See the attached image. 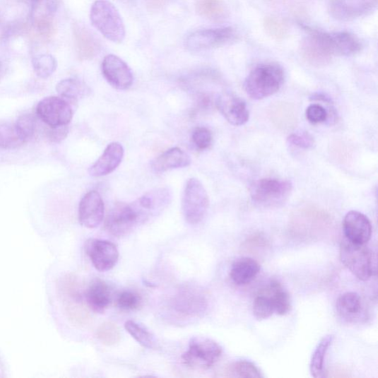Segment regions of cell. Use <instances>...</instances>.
Wrapping results in <instances>:
<instances>
[{
    "instance_id": "obj_1",
    "label": "cell",
    "mask_w": 378,
    "mask_h": 378,
    "mask_svg": "<svg viewBox=\"0 0 378 378\" xmlns=\"http://www.w3.org/2000/svg\"><path fill=\"white\" fill-rule=\"evenodd\" d=\"M284 80L285 73L280 65L261 64L246 78L244 88L252 100H261L277 93L283 86Z\"/></svg>"
},
{
    "instance_id": "obj_2",
    "label": "cell",
    "mask_w": 378,
    "mask_h": 378,
    "mask_svg": "<svg viewBox=\"0 0 378 378\" xmlns=\"http://www.w3.org/2000/svg\"><path fill=\"white\" fill-rule=\"evenodd\" d=\"M340 259L344 266L361 281H367L376 274V260L366 244L343 240L340 246Z\"/></svg>"
},
{
    "instance_id": "obj_3",
    "label": "cell",
    "mask_w": 378,
    "mask_h": 378,
    "mask_svg": "<svg viewBox=\"0 0 378 378\" xmlns=\"http://www.w3.org/2000/svg\"><path fill=\"white\" fill-rule=\"evenodd\" d=\"M90 20L107 40L117 43L124 40L126 33L122 16L108 0H96L91 8Z\"/></svg>"
},
{
    "instance_id": "obj_4",
    "label": "cell",
    "mask_w": 378,
    "mask_h": 378,
    "mask_svg": "<svg viewBox=\"0 0 378 378\" xmlns=\"http://www.w3.org/2000/svg\"><path fill=\"white\" fill-rule=\"evenodd\" d=\"M292 190L293 185L288 180L261 179L252 187V200L260 208H276L283 206L288 201Z\"/></svg>"
},
{
    "instance_id": "obj_5",
    "label": "cell",
    "mask_w": 378,
    "mask_h": 378,
    "mask_svg": "<svg viewBox=\"0 0 378 378\" xmlns=\"http://www.w3.org/2000/svg\"><path fill=\"white\" fill-rule=\"evenodd\" d=\"M148 219L149 217L136 201L129 204L117 203L109 212L105 227L112 236L122 237Z\"/></svg>"
},
{
    "instance_id": "obj_6",
    "label": "cell",
    "mask_w": 378,
    "mask_h": 378,
    "mask_svg": "<svg viewBox=\"0 0 378 378\" xmlns=\"http://www.w3.org/2000/svg\"><path fill=\"white\" fill-rule=\"evenodd\" d=\"M222 354L223 349L216 341L195 337L191 339L189 350L182 355V360L190 369L206 370L218 362Z\"/></svg>"
},
{
    "instance_id": "obj_7",
    "label": "cell",
    "mask_w": 378,
    "mask_h": 378,
    "mask_svg": "<svg viewBox=\"0 0 378 378\" xmlns=\"http://www.w3.org/2000/svg\"><path fill=\"white\" fill-rule=\"evenodd\" d=\"M209 206L208 193L199 179L190 178L186 184L182 210L186 221L191 225L200 223Z\"/></svg>"
},
{
    "instance_id": "obj_8",
    "label": "cell",
    "mask_w": 378,
    "mask_h": 378,
    "mask_svg": "<svg viewBox=\"0 0 378 378\" xmlns=\"http://www.w3.org/2000/svg\"><path fill=\"white\" fill-rule=\"evenodd\" d=\"M36 112L39 119L50 127L68 126L73 117L71 103L61 97L44 98L37 105Z\"/></svg>"
},
{
    "instance_id": "obj_9",
    "label": "cell",
    "mask_w": 378,
    "mask_h": 378,
    "mask_svg": "<svg viewBox=\"0 0 378 378\" xmlns=\"http://www.w3.org/2000/svg\"><path fill=\"white\" fill-rule=\"evenodd\" d=\"M236 37V32L231 27L200 30L188 37L186 46L191 52L206 51L225 45Z\"/></svg>"
},
{
    "instance_id": "obj_10",
    "label": "cell",
    "mask_w": 378,
    "mask_h": 378,
    "mask_svg": "<svg viewBox=\"0 0 378 378\" xmlns=\"http://www.w3.org/2000/svg\"><path fill=\"white\" fill-rule=\"evenodd\" d=\"M302 26L309 34L301 44L300 49L303 58L314 66H323L330 62L333 54L326 41L324 33L307 25Z\"/></svg>"
},
{
    "instance_id": "obj_11",
    "label": "cell",
    "mask_w": 378,
    "mask_h": 378,
    "mask_svg": "<svg viewBox=\"0 0 378 378\" xmlns=\"http://www.w3.org/2000/svg\"><path fill=\"white\" fill-rule=\"evenodd\" d=\"M378 0H329L328 11L338 21H353L372 13Z\"/></svg>"
},
{
    "instance_id": "obj_12",
    "label": "cell",
    "mask_w": 378,
    "mask_h": 378,
    "mask_svg": "<svg viewBox=\"0 0 378 378\" xmlns=\"http://www.w3.org/2000/svg\"><path fill=\"white\" fill-rule=\"evenodd\" d=\"M172 303L178 314L189 317L203 315L208 306L203 292L190 285L179 289Z\"/></svg>"
},
{
    "instance_id": "obj_13",
    "label": "cell",
    "mask_w": 378,
    "mask_h": 378,
    "mask_svg": "<svg viewBox=\"0 0 378 378\" xmlns=\"http://www.w3.org/2000/svg\"><path fill=\"white\" fill-rule=\"evenodd\" d=\"M85 251L93 266L101 272L110 271L119 261L117 245L107 240L90 239L86 242Z\"/></svg>"
},
{
    "instance_id": "obj_14",
    "label": "cell",
    "mask_w": 378,
    "mask_h": 378,
    "mask_svg": "<svg viewBox=\"0 0 378 378\" xmlns=\"http://www.w3.org/2000/svg\"><path fill=\"white\" fill-rule=\"evenodd\" d=\"M102 73L108 83L117 90H125L134 83V74L129 66L119 57L107 55L102 65Z\"/></svg>"
},
{
    "instance_id": "obj_15",
    "label": "cell",
    "mask_w": 378,
    "mask_h": 378,
    "mask_svg": "<svg viewBox=\"0 0 378 378\" xmlns=\"http://www.w3.org/2000/svg\"><path fill=\"white\" fill-rule=\"evenodd\" d=\"M216 106L226 121L234 126H242L249 120V111L240 97L225 92L216 100Z\"/></svg>"
},
{
    "instance_id": "obj_16",
    "label": "cell",
    "mask_w": 378,
    "mask_h": 378,
    "mask_svg": "<svg viewBox=\"0 0 378 378\" xmlns=\"http://www.w3.org/2000/svg\"><path fill=\"white\" fill-rule=\"evenodd\" d=\"M105 217V203L102 196L95 191L87 193L78 206V220L81 225L95 228L100 225Z\"/></svg>"
},
{
    "instance_id": "obj_17",
    "label": "cell",
    "mask_w": 378,
    "mask_h": 378,
    "mask_svg": "<svg viewBox=\"0 0 378 378\" xmlns=\"http://www.w3.org/2000/svg\"><path fill=\"white\" fill-rule=\"evenodd\" d=\"M343 228L345 237L352 242L367 244L370 240L372 227L364 213L356 211L348 212L344 217Z\"/></svg>"
},
{
    "instance_id": "obj_18",
    "label": "cell",
    "mask_w": 378,
    "mask_h": 378,
    "mask_svg": "<svg viewBox=\"0 0 378 378\" xmlns=\"http://www.w3.org/2000/svg\"><path fill=\"white\" fill-rule=\"evenodd\" d=\"M124 155V150L121 143H110L102 155L89 169V173L93 177H103L111 174L119 167Z\"/></svg>"
},
{
    "instance_id": "obj_19",
    "label": "cell",
    "mask_w": 378,
    "mask_h": 378,
    "mask_svg": "<svg viewBox=\"0 0 378 378\" xmlns=\"http://www.w3.org/2000/svg\"><path fill=\"white\" fill-rule=\"evenodd\" d=\"M325 36L333 56H351L362 48L360 40L347 31L325 32Z\"/></svg>"
},
{
    "instance_id": "obj_20",
    "label": "cell",
    "mask_w": 378,
    "mask_h": 378,
    "mask_svg": "<svg viewBox=\"0 0 378 378\" xmlns=\"http://www.w3.org/2000/svg\"><path fill=\"white\" fill-rule=\"evenodd\" d=\"M190 156L178 147L162 153L151 163L152 169L157 173L165 172L171 170L185 168L190 165Z\"/></svg>"
},
{
    "instance_id": "obj_21",
    "label": "cell",
    "mask_w": 378,
    "mask_h": 378,
    "mask_svg": "<svg viewBox=\"0 0 378 378\" xmlns=\"http://www.w3.org/2000/svg\"><path fill=\"white\" fill-rule=\"evenodd\" d=\"M73 31L78 58L81 60L93 59L100 52V42L84 25L75 24Z\"/></svg>"
},
{
    "instance_id": "obj_22",
    "label": "cell",
    "mask_w": 378,
    "mask_h": 378,
    "mask_svg": "<svg viewBox=\"0 0 378 378\" xmlns=\"http://www.w3.org/2000/svg\"><path fill=\"white\" fill-rule=\"evenodd\" d=\"M89 307L97 314H103L112 301L109 285L100 278H95L90 285L85 294Z\"/></svg>"
},
{
    "instance_id": "obj_23",
    "label": "cell",
    "mask_w": 378,
    "mask_h": 378,
    "mask_svg": "<svg viewBox=\"0 0 378 378\" xmlns=\"http://www.w3.org/2000/svg\"><path fill=\"white\" fill-rule=\"evenodd\" d=\"M259 263L250 257H242L237 259L230 271L233 283L239 286L251 283L260 271Z\"/></svg>"
},
{
    "instance_id": "obj_24",
    "label": "cell",
    "mask_w": 378,
    "mask_h": 378,
    "mask_svg": "<svg viewBox=\"0 0 378 378\" xmlns=\"http://www.w3.org/2000/svg\"><path fill=\"white\" fill-rule=\"evenodd\" d=\"M336 308L338 316L348 322H355L359 319L363 312L362 301L360 295L354 292L340 295Z\"/></svg>"
},
{
    "instance_id": "obj_25",
    "label": "cell",
    "mask_w": 378,
    "mask_h": 378,
    "mask_svg": "<svg viewBox=\"0 0 378 378\" xmlns=\"http://www.w3.org/2000/svg\"><path fill=\"white\" fill-rule=\"evenodd\" d=\"M260 292L265 293L271 301L274 314L279 316L287 315L291 310L292 305L288 292L277 280H272Z\"/></svg>"
},
{
    "instance_id": "obj_26",
    "label": "cell",
    "mask_w": 378,
    "mask_h": 378,
    "mask_svg": "<svg viewBox=\"0 0 378 378\" xmlns=\"http://www.w3.org/2000/svg\"><path fill=\"white\" fill-rule=\"evenodd\" d=\"M195 8L203 18L213 22L224 21L228 16L223 0H196Z\"/></svg>"
},
{
    "instance_id": "obj_27",
    "label": "cell",
    "mask_w": 378,
    "mask_h": 378,
    "mask_svg": "<svg viewBox=\"0 0 378 378\" xmlns=\"http://www.w3.org/2000/svg\"><path fill=\"white\" fill-rule=\"evenodd\" d=\"M334 336L327 335L318 343L317 347L311 358L309 371L311 375L316 378L324 377V359L329 348L331 346Z\"/></svg>"
},
{
    "instance_id": "obj_28",
    "label": "cell",
    "mask_w": 378,
    "mask_h": 378,
    "mask_svg": "<svg viewBox=\"0 0 378 378\" xmlns=\"http://www.w3.org/2000/svg\"><path fill=\"white\" fill-rule=\"evenodd\" d=\"M59 95L69 102L76 103L88 91L87 86L78 79L66 78L59 82L57 85Z\"/></svg>"
},
{
    "instance_id": "obj_29",
    "label": "cell",
    "mask_w": 378,
    "mask_h": 378,
    "mask_svg": "<svg viewBox=\"0 0 378 378\" xmlns=\"http://www.w3.org/2000/svg\"><path fill=\"white\" fill-rule=\"evenodd\" d=\"M125 329L141 346L149 349L156 348L155 336L142 324L134 321H128L125 323Z\"/></svg>"
},
{
    "instance_id": "obj_30",
    "label": "cell",
    "mask_w": 378,
    "mask_h": 378,
    "mask_svg": "<svg viewBox=\"0 0 378 378\" xmlns=\"http://www.w3.org/2000/svg\"><path fill=\"white\" fill-rule=\"evenodd\" d=\"M226 377H265L261 370L251 361L239 360L229 365L225 370Z\"/></svg>"
},
{
    "instance_id": "obj_31",
    "label": "cell",
    "mask_w": 378,
    "mask_h": 378,
    "mask_svg": "<svg viewBox=\"0 0 378 378\" xmlns=\"http://www.w3.org/2000/svg\"><path fill=\"white\" fill-rule=\"evenodd\" d=\"M35 72L41 78L46 79L52 76L57 69V61L51 54L37 55L32 60Z\"/></svg>"
},
{
    "instance_id": "obj_32",
    "label": "cell",
    "mask_w": 378,
    "mask_h": 378,
    "mask_svg": "<svg viewBox=\"0 0 378 378\" xmlns=\"http://www.w3.org/2000/svg\"><path fill=\"white\" fill-rule=\"evenodd\" d=\"M96 336L106 346H112L120 341L122 333L117 324L105 322L98 328Z\"/></svg>"
},
{
    "instance_id": "obj_33",
    "label": "cell",
    "mask_w": 378,
    "mask_h": 378,
    "mask_svg": "<svg viewBox=\"0 0 378 378\" xmlns=\"http://www.w3.org/2000/svg\"><path fill=\"white\" fill-rule=\"evenodd\" d=\"M16 129L24 143L35 136L37 130V119L31 114H25L16 122Z\"/></svg>"
},
{
    "instance_id": "obj_34",
    "label": "cell",
    "mask_w": 378,
    "mask_h": 378,
    "mask_svg": "<svg viewBox=\"0 0 378 378\" xmlns=\"http://www.w3.org/2000/svg\"><path fill=\"white\" fill-rule=\"evenodd\" d=\"M24 144L20 138L15 124L0 125V148L15 149Z\"/></svg>"
},
{
    "instance_id": "obj_35",
    "label": "cell",
    "mask_w": 378,
    "mask_h": 378,
    "mask_svg": "<svg viewBox=\"0 0 378 378\" xmlns=\"http://www.w3.org/2000/svg\"><path fill=\"white\" fill-rule=\"evenodd\" d=\"M274 314L271 300L265 293L259 292L253 304L254 317L259 321L268 319Z\"/></svg>"
},
{
    "instance_id": "obj_36",
    "label": "cell",
    "mask_w": 378,
    "mask_h": 378,
    "mask_svg": "<svg viewBox=\"0 0 378 378\" xmlns=\"http://www.w3.org/2000/svg\"><path fill=\"white\" fill-rule=\"evenodd\" d=\"M264 28L267 34L276 40H283L288 35V24L280 19L267 18L264 21Z\"/></svg>"
},
{
    "instance_id": "obj_37",
    "label": "cell",
    "mask_w": 378,
    "mask_h": 378,
    "mask_svg": "<svg viewBox=\"0 0 378 378\" xmlns=\"http://www.w3.org/2000/svg\"><path fill=\"white\" fill-rule=\"evenodd\" d=\"M141 305L140 295L133 291H124L117 298L118 307L125 311H133L139 308Z\"/></svg>"
},
{
    "instance_id": "obj_38",
    "label": "cell",
    "mask_w": 378,
    "mask_h": 378,
    "mask_svg": "<svg viewBox=\"0 0 378 378\" xmlns=\"http://www.w3.org/2000/svg\"><path fill=\"white\" fill-rule=\"evenodd\" d=\"M192 142L197 150H206L212 143L211 131L206 127H197L192 134Z\"/></svg>"
},
{
    "instance_id": "obj_39",
    "label": "cell",
    "mask_w": 378,
    "mask_h": 378,
    "mask_svg": "<svg viewBox=\"0 0 378 378\" xmlns=\"http://www.w3.org/2000/svg\"><path fill=\"white\" fill-rule=\"evenodd\" d=\"M35 25L41 36L45 39L54 34V24L51 13L42 14L35 20Z\"/></svg>"
},
{
    "instance_id": "obj_40",
    "label": "cell",
    "mask_w": 378,
    "mask_h": 378,
    "mask_svg": "<svg viewBox=\"0 0 378 378\" xmlns=\"http://www.w3.org/2000/svg\"><path fill=\"white\" fill-rule=\"evenodd\" d=\"M306 118L311 124H321L328 119V113L324 107L319 105H311L306 110Z\"/></svg>"
},
{
    "instance_id": "obj_41",
    "label": "cell",
    "mask_w": 378,
    "mask_h": 378,
    "mask_svg": "<svg viewBox=\"0 0 378 378\" xmlns=\"http://www.w3.org/2000/svg\"><path fill=\"white\" fill-rule=\"evenodd\" d=\"M288 143L301 149L308 150L314 145V138L308 133H298L291 134L288 138Z\"/></svg>"
},
{
    "instance_id": "obj_42",
    "label": "cell",
    "mask_w": 378,
    "mask_h": 378,
    "mask_svg": "<svg viewBox=\"0 0 378 378\" xmlns=\"http://www.w3.org/2000/svg\"><path fill=\"white\" fill-rule=\"evenodd\" d=\"M69 133V128L68 126H62L58 127L48 126L45 130L47 138L54 143H61L66 138H67Z\"/></svg>"
},
{
    "instance_id": "obj_43",
    "label": "cell",
    "mask_w": 378,
    "mask_h": 378,
    "mask_svg": "<svg viewBox=\"0 0 378 378\" xmlns=\"http://www.w3.org/2000/svg\"><path fill=\"white\" fill-rule=\"evenodd\" d=\"M168 2V0H146V5L150 11L160 10Z\"/></svg>"
},
{
    "instance_id": "obj_44",
    "label": "cell",
    "mask_w": 378,
    "mask_h": 378,
    "mask_svg": "<svg viewBox=\"0 0 378 378\" xmlns=\"http://www.w3.org/2000/svg\"><path fill=\"white\" fill-rule=\"evenodd\" d=\"M58 0H46L47 9L50 13H54L58 8Z\"/></svg>"
},
{
    "instance_id": "obj_45",
    "label": "cell",
    "mask_w": 378,
    "mask_h": 378,
    "mask_svg": "<svg viewBox=\"0 0 378 378\" xmlns=\"http://www.w3.org/2000/svg\"><path fill=\"white\" fill-rule=\"evenodd\" d=\"M312 100H317V101H322L324 102H331V98L326 96L324 94L321 93H316L313 95V97L311 98Z\"/></svg>"
},
{
    "instance_id": "obj_46",
    "label": "cell",
    "mask_w": 378,
    "mask_h": 378,
    "mask_svg": "<svg viewBox=\"0 0 378 378\" xmlns=\"http://www.w3.org/2000/svg\"><path fill=\"white\" fill-rule=\"evenodd\" d=\"M6 73L5 66L1 60H0V78H2Z\"/></svg>"
}]
</instances>
